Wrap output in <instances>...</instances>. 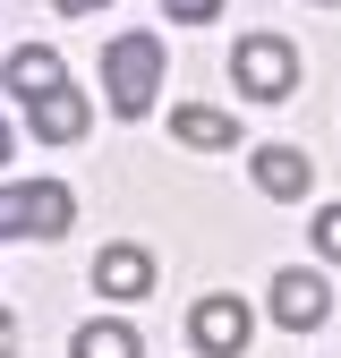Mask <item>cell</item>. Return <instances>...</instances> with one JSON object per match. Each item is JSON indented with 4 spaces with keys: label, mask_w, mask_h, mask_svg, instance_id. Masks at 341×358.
Masks as SVG:
<instances>
[{
    "label": "cell",
    "mask_w": 341,
    "mask_h": 358,
    "mask_svg": "<svg viewBox=\"0 0 341 358\" xmlns=\"http://www.w3.org/2000/svg\"><path fill=\"white\" fill-rule=\"evenodd\" d=\"M154 85H162V43H154V34L103 43V94H111L119 120H145V111H154Z\"/></svg>",
    "instance_id": "obj_1"
},
{
    "label": "cell",
    "mask_w": 341,
    "mask_h": 358,
    "mask_svg": "<svg viewBox=\"0 0 341 358\" xmlns=\"http://www.w3.org/2000/svg\"><path fill=\"white\" fill-rule=\"evenodd\" d=\"M77 222V196L60 179H0V239H60Z\"/></svg>",
    "instance_id": "obj_2"
},
{
    "label": "cell",
    "mask_w": 341,
    "mask_h": 358,
    "mask_svg": "<svg viewBox=\"0 0 341 358\" xmlns=\"http://www.w3.org/2000/svg\"><path fill=\"white\" fill-rule=\"evenodd\" d=\"M231 77H239L247 103H282L290 85H298V52H290L282 34H247L239 52H231Z\"/></svg>",
    "instance_id": "obj_3"
},
{
    "label": "cell",
    "mask_w": 341,
    "mask_h": 358,
    "mask_svg": "<svg viewBox=\"0 0 341 358\" xmlns=\"http://www.w3.org/2000/svg\"><path fill=\"white\" fill-rule=\"evenodd\" d=\"M188 341H196L205 358H239V350L256 341V316H247V299H231V290L196 299V316H188Z\"/></svg>",
    "instance_id": "obj_4"
},
{
    "label": "cell",
    "mask_w": 341,
    "mask_h": 358,
    "mask_svg": "<svg viewBox=\"0 0 341 358\" xmlns=\"http://www.w3.org/2000/svg\"><path fill=\"white\" fill-rule=\"evenodd\" d=\"M324 316H333V290H324V273H307V264L273 273V324H290V333H316Z\"/></svg>",
    "instance_id": "obj_5"
},
{
    "label": "cell",
    "mask_w": 341,
    "mask_h": 358,
    "mask_svg": "<svg viewBox=\"0 0 341 358\" xmlns=\"http://www.w3.org/2000/svg\"><path fill=\"white\" fill-rule=\"evenodd\" d=\"M0 85H9V94L34 111L43 94H60V85H68V69H60V52H52V43H17V60L0 69Z\"/></svg>",
    "instance_id": "obj_6"
},
{
    "label": "cell",
    "mask_w": 341,
    "mask_h": 358,
    "mask_svg": "<svg viewBox=\"0 0 341 358\" xmlns=\"http://www.w3.org/2000/svg\"><path fill=\"white\" fill-rule=\"evenodd\" d=\"M247 171H256V188H265L273 205H298V196H307V154H298V145H256L247 154Z\"/></svg>",
    "instance_id": "obj_7"
},
{
    "label": "cell",
    "mask_w": 341,
    "mask_h": 358,
    "mask_svg": "<svg viewBox=\"0 0 341 358\" xmlns=\"http://www.w3.org/2000/svg\"><path fill=\"white\" fill-rule=\"evenodd\" d=\"M94 290L103 299H145L154 290V256L145 248H103L94 256Z\"/></svg>",
    "instance_id": "obj_8"
},
{
    "label": "cell",
    "mask_w": 341,
    "mask_h": 358,
    "mask_svg": "<svg viewBox=\"0 0 341 358\" xmlns=\"http://www.w3.org/2000/svg\"><path fill=\"white\" fill-rule=\"evenodd\" d=\"M170 137L196 145V154H222V145H239V120L231 111H205V103H180V111H170Z\"/></svg>",
    "instance_id": "obj_9"
},
{
    "label": "cell",
    "mask_w": 341,
    "mask_h": 358,
    "mask_svg": "<svg viewBox=\"0 0 341 358\" xmlns=\"http://www.w3.org/2000/svg\"><path fill=\"white\" fill-rule=\"evenodd\" d=\"M26 120H34L43 145H77V137H85V94H77V85H60V94H43Z\"/></svg>",
    "instance_id": "obj_10"
},
{
    "label": "cell",
    "mask_w": 341,
    "mask_h": 358,
    "mask_svg": "<svg viewBox=\"0 0 341 358\" xmlns=\"http://www.w3.org/2000/svg\"><path fill=\"white\" fill-rule=\"evenodd\" d=\"M68 350H77V358H137V333H128L119 316H103V324H77Z\"/></svg>",
    "instance_id": "obj_11"
},
{
    "label": "cell",
    "mask_w": 341,
    "mask_h": 358,
    "mask_svg": "<svg viewBox=\"0 0 341 358\" xmlns=\"http://www.w3.org/2000/svg\"><path fill=\"white\" fill-rule=\"evenodd\" d=\"M162 9L180 17V26H213V17H222V0H162Z\"/></svg>",
    "instance_id": "obj_12"
},
{
    "label": "cell",
    "mask_w": 341,
    "mask_h": 358,
    "mask_svg": "<svg viewBox=\"0 0 341 358\" xmlns=\"http://www.w3.org/2000/svg\"><path fill=\"white\" fill-rule=\"evenodd\" d=\"M316 248L341 264V205H324V213H316Z\"/></svg>",
    "instance_id": "obj_13"
},
{
    "label": "cell",
    "mask_w": 341,
    "mask_h": 358,
    "mask_svg": "<svg viewBox=\"0 0 341 358\" xmlns=\"http://www.w3.org/2000/svg\"><path fill=\"white\" fill-rule=\"evenodd\" d=\"M0 358H17V316L0 307Z\"/></svg>",
    "instance_id": "obj_14"
},
{
    "label": "cell",
    "mask_w": 341,
    "mask_h": 358,
    "mask_svg": "<svg viewBox=\"0 0 341 358\" xmlns=\"http://www.w3.org/2000/svg\"><path fill=\"white\" fill-rule=\"evenodd\" d=\"M60 17H85V9H111V0H52Z\"/></svg>",
    "instance_id": "obj_15"
},
{
    "label": "cell",
    "mask_w": 341,
    "mask_h": 358,
    "mask_svg": "<svg viewBox=\"0 0 341 358\" xmlns=\"http://www.w3.org/2000/svg\"><path fill=\"white\" fill-rule=\"evenodd\" d=\"M9 145H17V137H9V128H0V162H9Z\"/></svg>",
    "instance_id": "obj_16"
}]
</instances>
